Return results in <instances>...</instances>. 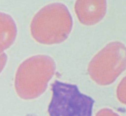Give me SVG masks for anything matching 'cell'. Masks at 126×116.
Wrapping results in <instances>:
<instances>
[{"instance_id":"1","label":"cell","mask_w":126,"mask_h":116,"mask_svg":"<svg viewBox=\"0 0 126 116\" xmlns=\"http://www.w3.org/2000/svg\"><path fill=\"white\" fill-rule=\"evenodd\" d=\"M52 90L50 116H92L94 100L81 93L76 85L55 81Z\"/></svg>"},{"instance_id":"2","label":"cell","mask_w":126,"mask_h":116,"mask_svg":"<svg viewBox=\"0 0 126 116\" xmlns=\"http://www.w3.org/2000/svg\"><path fill=\"white\" fill-rule=\"evenodd\" d=\"M58 6L59 4H55V12L52 11V4L46 6L33 19L31 25L32 33L38 42L47 44L61 43L67 38L71 31V15L68 12L62 16L68 10L66 9L59 17L60 12L57 11Z\"/></svg>"},{"instance_id":"3","label":"cell","mask_w":126,"mask_h":116,"mask_svg":"<svg viewBox=\"0 0 126 116\" xmlns=\"http://www.w3.org/2000/svg\"><path fill=\"white\" fill-rule=\"evenodd\" d=\"M23 63L29 70L21 65L17 71L16 77V88L18 90L24 85L33 87V97L36 98L40 95L47 87V83L51 78L55 70L43 71L42 66H29L27 61Z\"/></svg>"},{"instance_id":"4","label":"cell","mask_w":126,"mask_h":116,"mask_svg":"<svg viewBox=\"0 0 126 116\" xmlns=\"http://www.w3.org/2000/svg\"><path fill=\"white\" fill-rule=\"evenodd\" d=\"M16 36L14 21L10 15L0 12V53L13 43Z\"/></svg>"},{"instance_id":"5","label":"cell","mask_w":126,"mask_h":116,"mask_svg":"<svg viewBox=\"0 0 126 116\" xmlns=\"http://www.w3.org/2000/svg\"><path fill=\"white\" fill-rule=\"evenodd\" d=\"M6 60H7V55L6 54H2L0 55V72L2 71V69L6 65Z\"/></svg>"}]
</instances>
